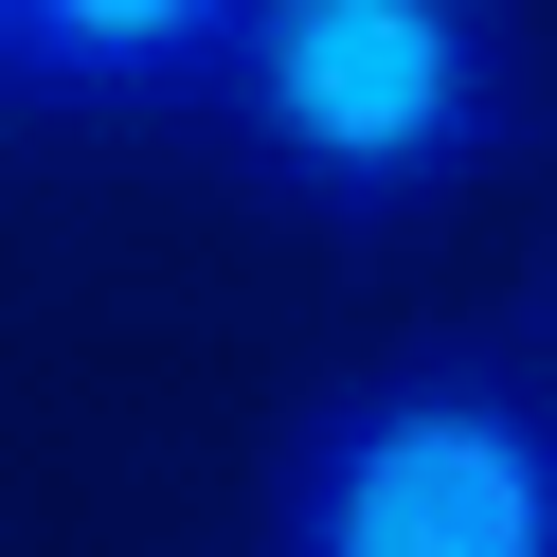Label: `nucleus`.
<instances>
[{"label": "nucleus", "instance_id": "1", "mask_svg": "<svg viewBox=\"0 0 557 557\" xmlns=\"http://www.w3.org/2000/svg\"><path fill=\"white\" fill-rule=\"evenodd\" d=\"M216 109L306 216L377 234V216H432L504 162L521 37H504V0H252Z\"/></svg>", "mask_w": 557, "mask_h": 557}, {"label": "nucleus", "instance_id": "2", "mask_svg": "<svg viewBox=\"0 0 557 557\" xmlns=\"http://www.w3.org/2000/svg\"><path fill=\"white\" fill-rule=\"evenodd\" d=\"M270 557H557V396L485 360L342 377L270 468Z\"/></svg>", "mask_w": 557, "mask_h": 557}, {"label": "nucleus", "instance_id": "3", "mask_svg": "<svg viewBox=\"0 0 557 557\" xmlns=\"http://www.w3.org/2000/svg\"><path fill=\"white\" fill-rule=\"evenodd\" d=\"M252 0H0V109H216Z\"/></svg>", "mask_w": 557, "mask_h": 557}]
</instances>
